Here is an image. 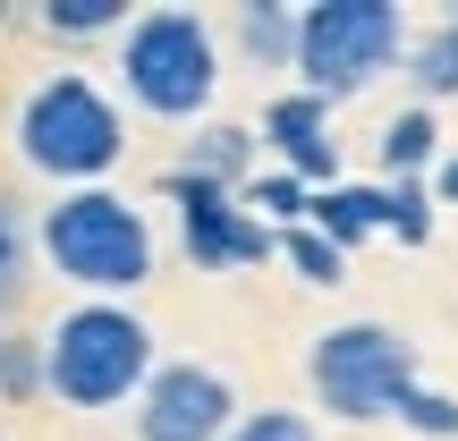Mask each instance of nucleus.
Returning a JSON list of instances; mask_svg holds the SVG:
<instances>
[{
    "instance_id": "f257e3e1",
    "label": "nucleus",
    "mask_w": 458,
    "mask_h": 441,
    "mask_svg": "<svg viewBox=\"0 0 458 441\" xmlns=\"http://www.w3.org/2000/svg\"><path fill=\"white\" fill-rule=\"evenodd\" d=\"M9 136H17V162H26L34 179H51L60 196L68 187H111L119 153H128V111H119L85 68H43V77L17 94Z\"/></svg>"
},
{
    "instance_id": "f03ea898",
    "label": "nucleus",
    "mask_w": 458,
    "mask_h": 441,
    "mask_svg": "<svg viewBox=\"0 0 458 441\" xmlns=\"http://www.w3.org/2000/svg\"><path fill=\"white\" fill-rule=\"evenodd\" d=\"M43 374L60 408H128L145 399V382L162 374V348H153V323L128 306V297H77L60 323L43 331Z\"/></svg>"
},
{
    "instance_id": "7ed1b4c3",
    "label": "nucleus",
    "mask_w": 458,
    "mask_h": 441,
    "mask_svg": "<svg viewBox=\"0 0 458 441\" xmlns=\"http://www.w3.org/2000/svg\"><path fill=\"white\" fill-rule=\"evenodd\" d=\"M119 94L136 102L145 119H187V128H204V111H213L221 94V34L204 9H179V0H162V9H136V26L119 34Z\"/></svg>"
},
{
    "instance_id": "20e7f679",
    "label": "nucleus",
    "mask_w": 458,
    "mask_h": 441,
    "mask_svg": "<svg viewBox=\"0 0 458 441\" xmlns=\"http://www.w3.org/2000/svg\"><path fill=\"white\" fill-rule=\"evenodd\" d=\"M153 221L119 187H68L43 204V263L85 297H128L153 280Z\"/></svg>"
},
{
    "instance_id": "39448f33",
    "label": "nucleus",
    "mask_w": 458,
    "mask_h": 441,
    "mask_svg": "<svg viewBox=\"0 0 458 441\" xmlns=\"http://www.w3.org/2000/svg\"><path fill=\"white\" fill-rule=\"evenodd\" d=\"M408 43H416V26L399 0H306V17H297V85L340 111L382 68H408Z\"/></svg>"
},
{
    "instance_id": "423d86ee",
    "label": "nucleus",
    "mask_w": 458,
    "mask_h": 441,
    "mask_svg": "<svg viewBox=\"0 0 458 441\" xmlns=\"http://www.w3.org/2000/svg\"><path fill=\"white\" fill-rule=\"evenodd\" d=\"M306 391H314V408L340 416V425L399 416V399L416 391V340L399 323H374V314L331 323V331H314V348H306Z\"/></svg>"
},
{
    "instance_id": "0eeeda50",
    "label": "nucleus",
    "mask_w": 458,
    "mask_h": 441,
    "mask_svg": "<svg viewBox=\"0 0 458 441\" xmlns=\"http://www.w3.org/2000/svg\"><path fill=\"white\" fill-rule=\"evenodd\" d=\"M162 204L179 213V246H187L196 272H246V263L280 255V229L246 213L238 187H213V179H196V170L170 162L162 170Z\"/></svg>"
},
{
    "instance_id": "6e6552de",
    "label": "nucleus",
    "mask_w": 458,
    "mask_h": 441,
    "mask_svg": "<svg viewBox=\"0 0 458 441\" xmlns=\"http://www.w3.org/2000/svg\"><path fill=\"white\" fill-rule=\"evenodd\" d=\"M238 391L204 357H162V374L136 399V441H229L238 433Z\"/></svg>"
},
{
    "instance_id": "1a4fd4ad",
    "label": "nucleus",
    "mask_w": 458,
    "mask_h": 441,
    "mask_svg": "<svg viewBox=\"0 0 458 441\" xmlns=\"http://www.w3.org/2000/svg\"><path fill=\"white\" fill-rule=\"evenodd\" d=\"M263 153H272L280 170H297V179L323 196V187H340V136H331V102L306 94V85H289V94L263 102Z\"/></svg>"
},
{
    "instance_id": "9d476101",
    "label": "nucleus",
    "mask_w": 458,
    "mask_h": 441,
    "mask_svg": "<svg viewBox=\"0 0 458 441\" xmlns=\"http://www.w3.org/2000/svg\"><path fill=\"white\" fill-rule=\"evenodd\" d=\"M179 170H196V179H213V187H255V170H263V128H246V119H204L196 136L179 145Z\"/></svg>"
},
{
    "instance_id": "9b49d317",
    "label": "nucleus",
    "mask_w": 458,
    "mask_h": 441,
    "mask_svg": "<svg viewBox=\"0 0 458 441\" xmlns=\"http://www.w3.org/2000/svg\"><path fill=\"white\" fill-rule=\"evenodd\" d=\"M442 119H433V102H399L391 119H382V136H374V162H382V179H433L442 170Z\"/></svg>"
},
{
    "instance_id": "f8f14e48",
    "label": "nucleus",
    "mask_w": 458,
    "mask_h": 441,
    "mask_svg": "<svg viewBox=\"0 0 458 441\" xmlns=\"http://www.w3.org/2000/svg\"><path fill=\"white\" fill-rule=\"evenodd\" d=\"M34 255H43V213H26V196L0 187V323H17V306H26Z\"/></svg>"
},
{
    "instance_id": "ddd939ff",
    "label": "nucleus",
    "mask_w": 458,
    "mask_h": 441,
    "mask_svg": "<svg viewBox=\"0 0 458 441\" xmlns=\"http://www.w3.org/2000/svg\"><path fill=\"white\" fill-rule=\"evenodd\" d=\"M297 17L289 0H238L229 9V43H238L246 68H297Z\"/></svg>"
},
{
    "instance_id": "4468645a",
    "label": "nucleus",
    "mask_w": 458,
    "mask_h": 441,
    "mask_svg": "<svg viewBox=\"0 0 458 441\" xmlns=\"http://www.w3.org/2000/svg\"><path fill=\"white\" fill-rule=\"evenodd\" d=\"M399 77L416 85V102H442V94H458V0L442 17H425L416 26V43H408V68Z\"/></svg>"
},
{
    "instance_id": "2eb2a0df",
    "label": "nucleus",
    "mask_w": 458,
    "mask_h": 441,
    "mask_svg": "<svg viewBox=\"0 0 458 441\" xmlns=\"http://www.w3.org/2000/svg\"><path fill=\"white\" fill-rule=\"evenodd\" d=\"M34 26H43L51 43H102V34L119 43V34L136 26V9H128V0H43Z\"/></svg>"
},
{
    "instance_id": "dca6fc26",
    "label": "nucleus",
    "mask_w": 458,
    "mask_h": 441,
    "mask_svg": "<svg viewBox=\"0 0 458 441\" xmlns=\"http://www.w3.org/2000/svg\"><path fill=\"white\" fill-rule=\"evenodd\" d=\"M374 213H382V238L425 246L433 221H442V196H433V179H382L374 187Z\"/></svg>"
},
{
    "instance_id": "f3484780",
    "label": "nucleus",
    "mask_w": 458,
    "mask_h": 441,
    "mask_svg": "<svg viewBox=\"0 0 458 441\" xmlns=\"http://www.w3.org/2000/svg\"><path fill=\"white\" fill-rule=\"evenodd\" d=\"M314 229H323L331 246H365V238H382V213H374V187H357V179L323 187V196H314Z\"/></svg>"
},
{
    "instance_id": "a211bd4d",
    "label": "nucleus",
    "mask_w": 458,
    "mask_h": 441,
    "mask_svg": "<svg viewBox=\"0 0 458 441\" xmlns=\"http://www.w3.org/2000/svg\"><path fill=\"white\" fill-rule=\"evenodd\" d=\"M246 213L272 221V229H297V221H314V187L272 162V170H255V187H246Z\"/></svg>"
},
{
    "instance_id": "6ab92c4d",
    "label": "nucleus",
    "mask_w": 458,
    "mask_h": 441,
    "mask_svg": "<svg viewBox=\"0 0 458 441\" xmlns=\"http://www.w3.org/2000/svg\"><path fill=\"white\" fill-rule=\"evenodd\" d=\"M51 374H43V331H17L0 323V399H43Z\"/></svg>"
},
{
    "instance_id": "aec40b11",
    "label": "nucleus",
    "mask_w": 458,
    "mask_h": 441,
    "mask_svg": "<svg viewBox=\"0 0 458 441\" xmlns=\"http://www.w3.org/2000/svg\"><path fill=\"white\" fill-rule=\"evenodd\" d=\"M280 263H289L297 280H314V289H331V280H348V246H331L314 221L280 229Z\"/></svg>"
},
{
    "instance_id": "412c9836",
    "label": "nucleus",
    "mask_w": 458,
    "mask_h": 441,
    "mask_svg": "<svg viewBox=\"0 0 458 441\" xmlns=\"http://www.w3.org/2000/svg\"><path fill=\"white\" fill-rule=\"evenodd\" d=\"M399 425L425 433V441H458V399H450V391H433V382H416V391L399 399Z\"/></svg>"
},
{
    "instance_id": "4be33fe9",
    "label": "nucleus",
    "mask_w": 458,
    "mask_h": 441,
    "mask_svg": "<svg viewBox=\"0 0 458 441\" xmlns=\"http://www.w3.org/2000/svg\"><path fill=\"white\" fill-rule=\"evenodd\" d=\"M229 441H323V433H314V416H297V408H246Z\"/></svg>"
},
{
    "instance_id": "5701e85b",
    "label": "nucleus",
    "mask_w": 458,
    "mask_h": 441,
    "mask_svg": "<svg viewBox=\"0 0 458 441\" xmlns=\"http://www.w3.org/2000/svg\"><path fill=\"white\" fill-rule=\"evenodd\" d=\"M433 196L458 204V153H442V170H433Z\"/></svg>"
},
{
    "instance_id": "b1692460",
    "label": "nucleus",
    "mask_w": 458,
    "mask_h": 441,
    "mask_svg": "<svg viewBox=\"0 0 458 441\" xmlns=\"http://www.w3.org/2000/svg\"><path fill=\"white\" fill-rule=\"evenodd\" d=\"M0 441H9V433H0Z\"/></svg>"
}]
</instances>
